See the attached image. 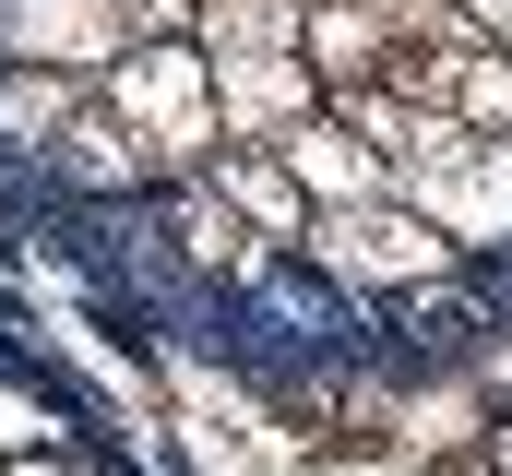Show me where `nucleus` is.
<instances>
[{"label": "nucleus", "mask_w": 512, "mask_h": 476, "mask_svg": "<svg viewBox=\"0 0 512 476\" xmlns=\"http://www.w3.org/2000/svg\"><path fill=\"white\" fill-rule=\"evenodd\" d=\"M310 250L346 286H370V298H417V286L453 274V238L429 227L417 203H334V227H310Z\"/></svg>", "instance_id": "f257e3e1"}, {"label": "nucleus", "mask_w": 512, "mask_h": 476, "mask_svg": "<svg viewBox=\"0 0 512 476\" xmlns=\"http://www.w3.org/2000/svg\"><path fill=\"white\" fill-rule=\"evenodd\" d=\"M108 96H120L131 119H155V143L167 155H203L227 119H215V60L203 48H179V36H155V48H131L120 72H108Z\"/></svg>", "instance_id": "f03ea898"}, {"label": "nucleus", "mask_w": 512, "mask_h": 476, "mask_svg": "<svg viewBox=\"0 0 512 476\" xmlns=\"http://www.w3.org/2000/svg\"><path fill=\"white\" fill-rule=\"evenodd\" d=\"M0 48L12 60H48V72H120L143 48L131 0H12L0 12Z\"/></svg>", "instance_id": "7ed1b4c3"}, {"label": "nucleus", "mask_w": 512, "mask_h": 476, "mask_svg": "<svg viewBox=\"0 0 512 476\" xmlns=\"http://www.w3.org/2000/svg\"><path fill=\"white\" fill-rule=\"evenodd\" d=\"M298 96H310V60L298 48H251V60H215V119H239V131H298Z\"/></svg>", "instance_id": "20e7f679"}, {"label": "nucleus", "mask_w": 512, "mask_h": 476, "mask_svg": "<svg viewBox=\"0 0 512 476\" xmlns=\"http://www.w3.org/2000/svg\"><path fill=\"white\" fill-rule=\"evenodd\" d=\"M274 155H286V179H298V191H334V203H382V167H358V155H346V131H322V119H298Z\"/></svg>", "instance_id": "39448f33"}]
</instances>
